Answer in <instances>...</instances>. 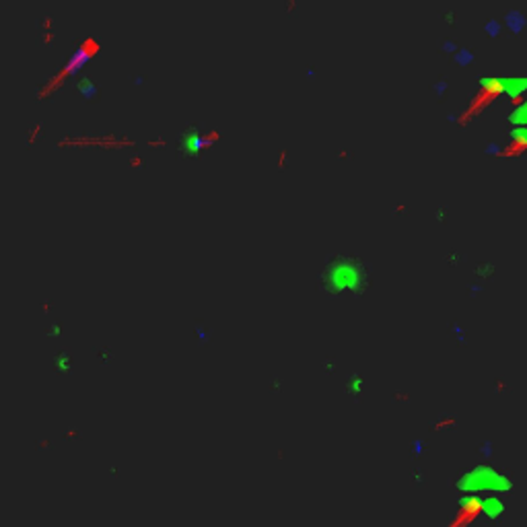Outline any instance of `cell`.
I'll return each mask as SVG.
<instances>
[{
	"instance_id": "7a4b0ae2",
	"label": "cell",
	"mask_w": 527,
	"mask_h": 527,
	"mask_svg": "<svg viewBox=\"0 0 527 527\" xmlns=\"http://www.w3.org/2000/svg\"><path fill=\"white\" fill-rule=\"evenodd\" d=\"M515 120L517 122H527V103L515 111Z\"/></svg>"
},
{
	"instance_id": "6da1fadb",
	"label": "cell",
	"mask_w": 527,
	"mask_h": 527,
	"mask_svg": "<svg viewBox=\"0 0 527 527\" xmlns=\"http://www.w3.org/2000/svg\"><path fill=\"white\" fill-rule=\"evenodd\" d=\"M365 280V270L359 262L346 256L332 258L323 272L319 274V284L328 295H344V292H353L361 286Z\"/></svg>"
}]
</instances>
